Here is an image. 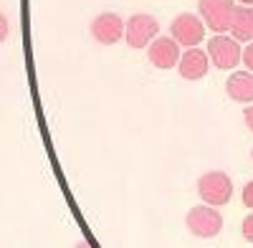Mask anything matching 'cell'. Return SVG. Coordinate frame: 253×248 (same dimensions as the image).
Returning a JSON list of instances; mask_svg holds the SVG:
<instances>
[{
    "mask_svg": "<svg viewBox=\"0 0 253 248\" xmlns=\"http://www.w3.org/2000/svg\"><path fill=\"white\" fill-rule=\"evenodd\" d=\"M198 193H200V200H203V203L220 208V205L230 203V198H233V182H230V177H228L225 172L210 170V172L200 175V180H198Z\"/></svg>",
    "mask_w": 253,
    "mask_h": 248,
    "instance_id": "obj_1",
    "label": "cell"
},
{
    "mask_svg": "<svg viewBox=\"0 0 253 248\" xmlns=\"http://www.w3.org/2000/svg\"><path fill=\"white\" fill-rule=\"evenodd\" d=\"M208 56L210 61L220 69V71H230L241 64V46L233 36H225V33H215L213 38L208 41Z\"/></svg>",
    "mask_w": 253,
    "mask_h": 248,
    "instance_id": "obj_2",
    "label": "cell"
},
{
    "mask_svg": "<svg viewBox=\"0 0 253 248\" xmlns=\"http://www.w3.org/2000/svg\"><path fill=\"white\" fill-rule=\"evenodd\" d=\"M236 8H238V5L233 3V0H198L200 18L205 20V26H208L210 31H215V33L230 31Z\"/></svg>",
    "mask_w": 253,
    "mask_h": 248,
    "instance_id": "obj_3",
    "label": "cell"
},
{
    "mask_svg": "<svg viewBox=\"0 0 253 248\" xmlns=\"http://www.w3.org/2000/svg\"><path fill=\"white\" fill-rule=\"evenodd\" d=\"M187 231L198 238H215L223 231V218L215 210V205H198L185 218Z\"/></svg>",
    "mask_w": 253,
    "mask_h": 248,
    "instance_id": "obj_4",
    "label": "cell"
},
{
    "mask_svg": "<svg viewBox=\"0 0 253 248\" xmlns=\"http://www.w3.org/2000/svg\"><path fill=\"white\" fill-rule=\"evenodd\" d=\"M157 20L150 13H134L129 20H126V46L129 48H150V43L157 38Z\"/></svg>",
    "mask_w": 253,
    "mask_h": 248,
    "instance_id": "obj_5",
    "label": "cell"
},
{
    "mask_svg": "<svg viewBox=\"0 0 253 248\" xmlns=\"http://www.w3.org/2000/svg\"><path fill=\"white\" fill-rule=\"evenodd\" d=\"M170 33L185 48H195L203 36H205V23L195 15V13H180L172 23H170Z\"/></svg>",
    "mask_w": 253,
    "mask_h": 248,
    "instance_id": "obj_6",
    "label": "cell"
},
{
    "mask_svg": "<svg viewBox=\"0 0 253 248\" xmlns=\"http://www.w3.org/2000/svg\"><path fill=\"white\" fill-rule=\"evenodd\" d=\"M124 33H126V26H124V20L117 13H99L91 20V36H94V41H99L101 46L117 43Z\"/></svg>",
    "mask_w": 253,
    "mask_h": 248,
    "instance_id": "obj_7",
    "label": "cell"
},
{
    "mask_svg": "<svg viewBox=\"0 0 253 248\" xmlns=\"http://www.w3.org/2000/svg\"><path fill=\"white\" fill-rule=\"evenodd\" d=\"M147 56H150V61H152V66H157V69H162V71H167V69H172V66H177L180 64V43L175 38H155L152 43H150V48H147Z\"/></svg>",
    "mask_w": 253,
    "mask_h": 248,
    "instance_id": "obj_8",
    "label": "cell"
},
{
    "mask_svg": "<svg viewBox=\"0 0 253 248\" xmlns=\"http://www.w3.org/2000/svg\"><path fill=\"white\" fill-rule=\"evenodd\" d=\"M210 69V56L208 51H200L198 46L195 48H187L180 58V64H177V71L185 81H198L208 74Z\"/></svg>",
    "mask_w": 253,
    "mask_h": 248,
    "instance_id": "obj_9",
    "label": "cell"
},
{
    "mask_svg": "<svg viewBox=\"0 0 253 248\" xmlns=\"http://www.w3.org/2000/svg\"><path fill=\"white\" fill-rule=\"evenodd\" d=\"M225 94L238 101V104H246V101H253V74L251 71H236L230 74L225 81Z\"/></svg>",
    "mask_w": 253,
    "mask_h": 248,
    "instance_id": "obj_10",
    "label": "cell"
},
{
    "mask_svg": "<svg viewBox=\"0 0 253 248\" xmlns=\"http://www.w3.org/2000/svg\"><path fill=\"white\" fill-rule=\"evenodd\" d=\"M230 36L236 41H253V5H238L230 23Z\"/></svg>",
    "mask_w": 253,
    "mask_h": 248,
    "instance_id": "obj_11",
    "label": "cell"
},
{
    "mask_svg": "<svg viewBox=\"0 0 253 248\" xmlns=\"http://www.w3.org/2000/svg\"><path fill=\"white\" fill-rule=\"evenodd\" d=\"M241 231H243V238L253 243V213L243 218V225H241Z\"/></svg>",
    "mask_w": 253,
    "mask_h": 248,
    "instance_id": "obj_12",
    "label": "cell"
},
{
    "mask_svg": "<svg viewBox=\"0 0 253 248\" xmlns=\"http://www.w3.org/2000/svg\"><path fill=\"white\" fill-rule=\"evenodd\" d=\"M243 64H246V69L253 74V43H248V46L243 48Z\"/></svg>",
    "mask_w": 253,
    "mask_h": 248,
    "instance_id": "obj_13",
    "label": "cell"
},
{
    "mask_svg": "<svg viewBox=\"0 0 253 248\" xmlns=\"http://www.w3.org/2000/svg\"><path fill=\"white\" fill-rule=\"evenodd\" d=\"M243 205H248V208L253 210V180L243 188Z\"/></svg>",
    "mask_w": 253,
    "mask_h": 248,
    "instance_id": "obj_14",
    "label": "cell"
},
{
    "mask_svg": "<svg viewBox=\"0 0 253 248\" xmlns=\"http://www.w3.org/2000/svg\"><path fill=\"white\" fill-rule=\"evenodd\" d=\"M243 119H246V127L253 132V104H251V107H246V112H243Z\"/></svg>",
    "mask_w": 253,
    "mask_h": 248,
    "instance_id": "obj_15",
    "label": "cell"
},
{
    "mask_svg": "<svg viewBox=\"0 0 253 248\" xmlns=\"http://www.w3.org/2000/svg\"><path fill=\"white\" fill-rule=\"evenodd\" d=\"M0 20H3V41H5L8 38V15H3Z\"/></svg>",
    "mask_w": 253,
    "mask_h": 248,
    "instance_id": "obj_16",
    "label": "cell"
},
{
    "mask_svg": "<svg viewBox=\"0 0 253 248\" xmlns=\"http://www.w3.org/2000/svg\"><path fill=\"white\" fill-rule=\"evenodd\" d=\"M74 248H91V246H89V243H86V241H84V238H81V241H79V243H76V246H74Z\"/></svg>",
    "mask_w": 253,
    "mask_h": 248,
    "instance_id": "obj_17",
    "label": "cell"
},
{
    "mask_svg": "<svg viewBox=\"0 0 253 248\" xmlns=\"http://www.w3.org/2000/svg\"><path fill=\"white\" fill-rule=\"evenodd\" d=\"M241 3H243V5H253V0H241Z\"/></svg>",
    "mask_w": 253,
    "mask_h": 248,
    "instance_id": "obj_18",
    "label": "cell"
},
{
    "mask_svg": "<svg viewBox=\"0 0 253 248\" xmlns=\"http://www.w3.org/2000/svg\"><path fill=\"white\" fill-rule=\"evenodd\" d=\"M251 157H253V150H251Z\"/></svg>",
    "mask_w": 253,
    "mask_h": 248,
    "instance_id": "obj_19",
    "label": "cell"
}]
</instances>
